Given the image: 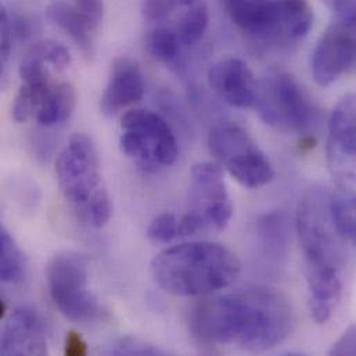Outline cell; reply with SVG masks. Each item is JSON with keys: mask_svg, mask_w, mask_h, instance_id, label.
Segmentation results:
<instances>
[{"mask_svg": "<svg viewBox=\"0 0 356 356\" xmlns=\"http://www.w3.org/2000/svg\"><path fill=\"white\" fill-rule=\"evenodd\" d=\"M198 0H170L172 7H190L195 4Z\"/></svg>", "mask_w": 356, "mask_h": 356, "instance_id": "cell-35", "label": "cell"}, {"mask_svg": "<svg viewBox=\"0 0 356 356\" xmlns=\"http://www.w3.org/2000/svg\"><path fill=\"white\" fill-rule=\"evenodd\" d=\"M240 269L236 254L209 241L170 247L152 261L156 283L177 297H200L219 291L237 279Z\"/></svg>", "mask_w": 356, "mask_h": 356, "instance_id": "cell-3", "label": "cell"}, {"mask_svg": "<svg viewBox=\"0 0 356 356\" xmlns=\"http://www.w3.org/2000/svg\"><path fill=\"white\" fill-rule=\"evenodd\" d=\"M314 24V10L308 0H273L270 17L261 40L275 44L298 42Z\"/></svg>", "mask_w": 356, "mask_h": 356, "instance_id": "cell-15", "label": "cell"}, {"mask_svg": "<svg viewBox=\"0 0 356 356\" xmlns=\"http://www.w3.org/2000/svg\"><path fill=\"white\" fill-rule=\"evenodd\" d=\"M254 107L264 124L283 134H305L318 121L305 90L280 68H270L258 79Z\"/></svg>", "mask_w": 356, "mask_h": 356, "instance_id": "cell-4", "label": "cell"}, {"mask_svg": "<svg viewBox=\"0 0 356 356\" xmlns=\"http://www.w3.org/2000/svg\"><path fill=\"white\" fill-rule=\"evenodd\" d=\"M110 354L113 355H163L164 353L160 348L153 347L152 344L143 343L138 339L124 337L111 346Z\"/></svg>", "mask_w": 356, "mask_h": 356, "instance_id": "cell-28", "label": "cell"}, {"mask_svg": "<svg viewBox=\"0 0 356 356\" xmlns=\"http://www.w3.org/2000/svg\"><path fill=\"white\" fill-rule=\"evenodd\" d=\"M257 237L264 252L275 259L286 257L290 243V223L280 211H270L259 216Z\"/></svg>", "mask_w": 356, "mask_h": 356, "instance_id": "cell-20", "label": "cell"}, {"mask_svg": "<svg viewBox=\"0 0 356 356\" xmlns=\"http://www.w3.org/2000/svg\"><path fill=\"white\" fill-rule=\"evenodd\" d=\"M146 92L145 76L129 57H120L113 63L108 83L100 99V110L107 117H114L129 106L142 100Z\"/></svg>", "mask_w": 356, "mask_h": 356, "instance_id": "cell-14", "label": "cell"}, {"mask_svg": "<svg viewBox=\"0 0 356 356\" xmlns=\"http://www.w3.org/2000/svg\"><path fill=\"white\" fill-rule=\"evenodd\" d=\"M289 301L264 287L236 290L197 305L190 318L195 340L209 347L264 353L283 343L293 330Z\"/></svg>", "mask_w": 356, "mask_h": 356, "instance_id": "cell-1", "label": "cell"}, {"mask_svg": "<svg viewBox=\"0 0 356 356\" xmlns=\"http://www.w3.org/2000/svg\"><path fill=\"white\" fill-rule=\"evenodd\" d=\"M171 7L170 0H146L143 11L149 19L163 21L168 17Z\"/></svg>", "mask_w": 356, "mask_h": 356, "instance_id": "cell-33", "label": "cell"}, {"mask_svg": "<svg viewBox=\"0 0 356 356\" xmlns=\"http://www.w3.org/2000/svg\"><path fill=\"white\" fill-rule=\"evenodd\" d=\"M233 216V204L218 163L193 165L186 198V212L179 219L180 236L222 232Z\"/></svg>", "mask_w": 356, "mask_h": 356, "instance_id": "cell-5", "label": "cell"}, {"mask_svg": "<svg viewBox=\"0 0 356 356\" xmlns=\"http://www.w3.org/2000/svg\"><path fill=\"white\" fill-rule=\"evenodd\" d=\"M208 149L218 164L247 188L264 187L275 178L269 159L240 125L223 122L213 127Z\"/></svg>", "mask_w": 356, "mask_h": 356, "instance_id": "cell-7", "label": "cell"}, {"mask_svg": "<svg viewBox=\"0 0 356 356\" xmlns=\"http://www.w3.org/2000/svg\"><path fill=\"white\" fill-rule=\"evenodd\" d=\"M149 47L153 57L167 65L178 64L181 42L179 35L170 28L159 26L149 38Z\"/></svg>", "mask_w": 356, "mask_h": 356, "instance_id": "cell-24", "label": "cell"}, {"mask_svg": "<svg viewBox=\"0 0 356 356\" xmlns=\"http://www.w3.org/2000/svg\"><path fill=\"white\" fill-rule=\"evenodd\" d=\"M327 163L341 188L356 187V95L344 96L329 118Z\"/></svg>", "mask_w": 356, "mask_h": 356, "instance_id": "cell-10", "label": "cell"}, {"mask_svg": "<svg viewBox=\"0 0 356 356\" xmlns=\"http://www.w3.org/2000/svg\"><path fill=\"white\" fill-rule=\"evenodd\" d=\"M88 353V347L82 337L75 333L70 332L65 340V355L70 356H83Z\"/></svg>", "mask_w": 356, "mask_h": 356, "instance_id": "cell-34", "label": "cell"}, {"mask_svg": "<svg viewBox=\"0 0 356 356\" xmlns=\"http://www.w3.org/2000/svg\"><path fill=\"white\" fill-rule=\"evenodd\" d=\"M71 64V54L65 46L54 40L36 42L21 58L19 76L22 83H51V71L61 72Z\"/></svg>", "mask_w": 356, "mask_h": 356, "instance_id": "cell-16", "label": "cell"}, {"mask_svg": "<svg viewBox=\"0 0 356 356\" xmlns=\"http://www.w3.org/2000/svg\"><path fill=\"white\" fill-rule=\"evenodd\" d=\"M81 215L96 229L106 226L113 215V204L107 190L102 188L81 211Z\"/></svg>", "mask_w": 356, "mask_h": 356, "instance_id": "cell-26", "label": "cell"}, {"mask_svg": "<svg viewBox=\"0 0 356 356\" xmlns=\"http://www.w3.org/2000/svg\"><path fill=\"white\" fill-rule=\"evenodd\" d=\"M25 276V261L8 230L0 229V280L8 284H18Z\"/></svg>", "mask_w": 356, "mask_h": 356, "instance_id": "cell-22", "label": "cell"}, {"mask_svg": "<svg viewBox=\"0 0 356 356\" xmlns=\"http://www.w3.org/2000/svg\"><path fill=\"white\" fill-rule=\"evenodd\" d=\"M51 83L47 85H28V83H22L14 104H13V118L17 122H25L28 121L31 117H35V113L40 104V102L43 100L44 95L47 93V90L50 89Z\"/></svg>", "mask_w": 356, "mask_h": 356, "instance_id": "cell-25", "label": "cell"}, {"mask_svg": "<svg viewBox=\"0 0 356 356\" xmlns=\"http://www.w3.org/2000/svg\"><path fill=\"white\" fill-rule=\"evenodd\" d=\"M332 194L308 190L298 205L297 233L305 259L309 309L316 323H326L336 309L347 262L346 240L339 233L330 209Z\"/></svg>", "mask_w": 356, "mask_h": 356, "instance_id": "cell-2", "label": "cell"}, {"mask_svg": "<svg viewBox=\"0 0 356 356\" xmlns=\"http://www.w3.org/2000/svg\"><path fill=\"white\" fill-rule=\"evenodd\" d=\"M330 355H356V325H351L329 350Z\"/></svg>", "mask_w": 356, "mask_h": 356, "instance_id": "cell-31", "label": "cell"}, {"mask_svg": "<svg viewBox=\"0 0 356 356\" xmlns=\"http://www.w3.org/2000/svg\"><path fill=\"white\" fill-rule=\"evenodd\" d=\"M58 187L68 202L81 212L102 190V167L97 149L82 134L71 136L56 161Z\"/></svg>", "mask_w": 356, "mask_h": 356, "instance_id": "cell-9", "label": "cell"}, {"mask_svg": "<svg viewBox=\"0 0 356 356\" xmlns=\"http://www.w3.org/2000/svg\"><path fill=\"white\" fill-rule=\"evenodd\" d=\"M3 355H46L47 333L40 315L32 307L15 308L3 327Z\"/></svg>", "mask_w": 356, "mask_h": 356, "instance_id": "cell-13", "label": "cell"}, {"mask_svg": "<svg viewBox=\"0 0 356 356\" xmlns=\"http://www.w3.org/2000/svg\"><path fill=\"white\" fill-rule=\"evenodd\" d=\"M121 128L122 153L143 170L154 171L177 161L178 142L161 115L147 110H131L122 117Z\"/></svg>", "mask_w": 356, "mask_h": 356, "instance_id": "cell-8", "label": "cell"}, {"mask_svg": "<svg viewBox=\"0 0 356 356\" xmlns=\"http://www.w3.org/2000/svg\"><path fill=\"white\" fill-rule=\"evenodd\" d=\"M209 22V13L204 1L198 0L195 4L187 7L179 22V39L181 44L191 46L197 43L205 33Z\"/></svg>", "mask_w": 356, "mask_h": 356, "instance_id": "cell-23", "label": "cell"}, {"mask_svg": "<svg viewBox=\"0 0 356 356\" xmlns=\"http://www.w3.org/2000/svg\"><path fill=\"white\" fill-rule=\"evenodd\" d=\"M208 85L226 104L236 108H251L257 100L258 79L238 57H223L208 70Z\"/></svg>", "mask_w": 356, "mask_h": 356, "instance_id": "cell-12", "label": "cell"}, {"mask_svg": "<svg viewBox=\"0 0 356 356\" xmlns=\"http://www.w3.org/2000/svg\"><path fill=\"white\" fill-rule=\"evenodd\" d=\"M47 18L57 25L76 47L89 58L95 56V29L89 25L85 17L75 8L74 4L65 0H51L46 7Z\"/></svg>", "mask_w": 356, "mask_h": 356, "instance_id": "cell-17", "label": "cell"}, {"mask_svg": "<svg viewBox=\"0 0 356 356\" xmlns=\"http://www.w3.org/2000/svg\"><path fill=\"white\" fill-rule=\"evenodd\" d=\"M49 294L56 308L71 322L92 325L106 318L104 308L88 287V259L75 252L51 257L44 269Z\"/></svg>", "mask_w": 356, "mask_h": 356, "instance_id": "cell-6", "label": "cell"}, {"mask_svg": "<svg viewBox=\"0 0 356 356\" xmlns=\"http://www.w3.org/2000/svg\"><path fill=\"white\" fill-rule=\"evenodd\" d=\"M0 28H1V65H6L11 47H13V40H14V31H13V24H11V15L6 6H1L0 11Z\"/></svg>", "mask_w": 356, "mask_h": 356, "instance_id": "cell-30", "label": "cell"}, {"mask_svg": "<svg viewBox=\"0 0 356 356\" xmlns=\"http://www.w3.org/2000/svg\"><path fill=\"white\" fill-rule=\"evenodd\" d=\"M330 209L334 225L346 241L356 244V191L341 188L330 197Z\"/></svg>", "mask_w": 356, "mask_h": 356, "instance_id": "cell-21", "label": "cell"}, {"mask_svg": "<svg viewBox=\"0 0 356 356\" xmlns=\"http://www.w3.org/2000/svg\"><path fill=\"white\" fill-rule=\"evenodd\" d=\"M229 18L247 35L262 38L272 11L273 0H222Z\"/></svg>", "mask_w": 356, "mask_h": 356, "instance_id": "cell-19", "label": "cell"}, {"mask_svg": "<svg viewBox=\"0 0 356 356\" xmlns=\"http://www.w3.org/2000/svg\"><path fill=\"white\" fill-rule=\"evenodd\" d=\"M337 19L356 29V0H333Z\"/></svg>", "mask_w": 356, "mask_h": 356, "instance_id": "cell-32", "label": "cell"}, {"mask_svg": "<svg viewBox=\"0 0 356 356\" xmlns=\"http://www.w3.org/2000/svg\"><path fill=\"white\" fill-rule=\"evenodd\" d=\"M72 1L75 8L85 17L89 25L96 31L104 14L103 0H72Z\"/></svg>", "mask_w": 356, "mask_h": 356, "instance_id": "cell-29", "label": "cell"}, {"mask_svg": "<svg viewBox=\"0 0 356 356\" xmlns=\"http://www.w3.org/2000/svg\"><path fill=\"white\" fill-rule=\"evenodd\" d=\"M355 64L356 29L337 19L327 26L314 49V79L321 86H330Z\"/></svg>", "mask_w": 356, "mask_h": 356, "instance_id": "cell-11", "label": "cell"}, {"mask_svg": "<svg viewBox=\"0 0 356 356\" xmlns=\"http://www.w3.org/2000/svg\"><path fill=\"white\" fill-rule=\"evenodd\" d=\"M76 106V92L70 82L53 83L40 102L35 118L46 128L67 122Z\"/></svg>", "mask_w": 356, "mask_h": 356, "instance_id": "cell-18", "label": "cell"}, {"mask_svg": "<svg viewBox=\"0 0 356 356\" xmlns=\"http://www.w3.org/2000/svg\"><path fill=\"white\" fill-rule=\"evenodd\" d=\"M179 236V220L171 212H164L156 216L147 229L149 240L159 244L171 243Z\"/></svg>", "mask_w": 356, "mask_h": 356, "instance_id": "cell-27", "label": "cell"}]
</instances>
